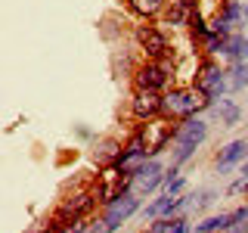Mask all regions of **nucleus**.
<instances>
[{"mask_svg": "<svg viewBox=\"0 0 248 233\" xmlns=\"http://www.w3.org/2000/svg\"><path fill=\"white\" fill-rule=\"evenodd\" d=\"M208 137V124L202 118H186L183 124H177V134H174V165H183L192 152H196L199 143H205Z\"/></svg>", "mask_w": 248, "mask_h": 233, "instance_id": "obj_1", "label": "nucleus"}, {"mask_svg": "<svg viewBox=\"0 0 248 233\" xmlns=\"http://www.w3.org/2000/svg\"><path fill=\"white\" fill-rule=\"evenodd\" d=\"M211 106L205 97L196 90V87H180V90H170L165 97V115H170V118H192V115L199 112V109Z\"/></svg>", "mask_w": 248, "mask_h": 233, "instance_id": "obj_2", "label": "nucleus"}, {"mask_svg": "<svg viewBox=\"0 0 248 233\" xmlns=\"http://www.w3.org/2000/svg\"><path fill=\"white\" fill-rule=\"evenodd\" d=\"M127 186H134V174H130V171H121L118 165H108L96 181V196H99V202L108 205V202H115L118 196H124V193H130Z\"/></svg>", "mask_w": 248, "mask_h": 233, "instance_id": "obj_3", "label": "nucleus"}, {"mask_svg": "<svg viewBox=\"0 0 248 233\" xmlns=\"http://www.w3.org/2000/svg\"><path fill=\"white\" fill-rule=\"evenodd\" d=\"M223 75H227V72H223L217 62H202V68H199V75H196V90L208 100V103L220 100L223 90L230 87V81Z\"/></svg>", "mask_w": 248, "mask_h": 233, "instance_id": "obj_4", "label": "nucleus"}, {"mask_svg": "<svg viewBox=\"0 0 248 233\" xmlns=\"http://www.w3.org/2000/svg\"><path fill=\"white\" fill-rule=\"evenodd\" d=\"M137 212H140V193H124V196H118L115 202H108V212L103 217V233L118 230L121 224Z\"/></svg>", "mask_w": 248, "mask_h": 233, "instance_id": "obj_5", "label": "nucleus"}, {"mask_svg": "<svg viewBox=\"0 0 248 233\" xmlns=\"http://www.w3.org/2000/svg\"><path fill=\"white\" fill-rule=\"evenodd\" d=\"M174 134H177V128H170V121H149V124H143V128L137 131L140 143H143V150L149 155L165 150L170 140H174Z\"/></svg>", "mask_w": 248, "mask_h": 233, "instance_id": "obj_6", "label": "nucleus"}, {"mask_svg": "<svg viewBox=\"0 0 248 233\" xmlns=\"http://www.w3.org/2000/svg\"><path fill=\"white\" fill-rule=\"evenodd\" d=\"M134 81H137L140 90H161V87H168V81H170V66L165 59H149L146 66L137 68Z\"/></svg>", "mask_w": 248, "mask_h": 233, "instance_id": "obj_7", "label": "nucleus"}, {"mask_svg": "<svg viewBox=\"0 0 248 233\" xmlns=\"http://www.w3.org/2000/svg\"><path fill=\"white\" fill-rule=\"evenodd\" d=\"M130 112H134L140 121H152L165 112V97H158V90H140L137 87L134 100H130Z\"/></svg>", "mask_w": 248, "mask_h": 233, "instance_id": "obj_8", "label": "nucleus"}, {"mask_svg": "<svg viewBox=\"0 0 248 233\" xmlns=\"http://www.w3.org/2000/svg\"><path fill=\"white\" fill-rule=\"evenodd\" d=\"M137 44L146 50V56L149 59H165L168 56V37H165V31L161 28H155V25H137Z\"/></svg>", "mask_w": 248, "mask_h": 233, "instance_id": "obj_9", "label": "nucleus"}, {"mask_svg": "<svg viewBox=\"0 0 248 233\" xmlns=\"http://www.w3.org/2000/svg\"><path fill=\"white\" fill-rule=\"evenodd\" d=\"M161 171H165V168H161V162H155V159L143 162V165L134 171V193H152L155 186L165 181Z\"/></svg>", "mask_w": 248, "mask_h": 233, "instance_id": "obj_10", "label": "nucleus"}, {"mask_svg": "<svg viewBox=\"0 0 248 233\" xmlns=\"http://www.w3.org/2000/svg\"><path fill=\"white\" fill-rule=\"evenodd\" d=\"M96 190L93 193H75L72 199H65L62 202V208H59V221H75V217H84L90 212L93 205H96Z\"/></svg>", "mask_w": 248, "mask_h": 233, "instance_id": "obj_11", "label": "nucleus"}, {"mask_svg": "<svg viewBox=\"0 0 248 233\" xmlns=\"http://www.w3.org/2000/svg\"><path fill=\"white\" fill-rule=\"evenodd\" d=\"M245 159H248V140H230L220 150V155H217V171H220V174L223 171H232Z\"/></svg>", "mask_w": 248, "mask_h": 233, "instance_id": "obj_12", "label": "nucleus"}, {"mask_svg": "<svg viewBox=\"0 0 248 233\" xmlns=\"http://www.w3.org/2000/svg\"><path fill=\"white\" fill-rule=\"evenodd\" d=\"M196 13H199L196 0H170V6L165 10V22L168 25H189Z\"/></svg>", "mask_w": 248, "mask_h": 233, "instance_id": "obj_13", "label": "nucleus"}, {"mask_svg": "<svg viewBox=\"0 0 248 233\" xmlns=\"http://www.w3.org/2000/svg\"><path fill=\"white\" fill-rule=\"evenodd\" d=\"M211 112L220 121V128H232V124H239V118H242V109L232 103V100H223V97L211 103Z\"/></svg>", "mask_w": 248, "mask_h": 233, "instance_id": "obj_14", "label": "nucleus"}, {"mask_svg": "<svg viewBox=\"0 0 248 233\" xmlns=\"http://www.w3.org/2000/svg\"><path fill=\"white\" fill-rule=\"evenodd\" d=\"M223 56L232 59V62H245V56H248V37L239 34V31L227 34V41H223Z\"/></svg>", "mask_w": 248, "mask_h": 233, "instance_id": "obj_15", "label": "nucleus"}, {"mask_svg": "<svg viewBox=\"0 0 248 233\" xmlns=\"http://www.w3.org/2000/svg\"><path fill=\"white\" fill-rule=\"evenodd\" d=\"M230 224H232V215H214V217H205L196 227V233H223Z\"/></svg>", "mask_w": 248, "mask_h": 233, "instance_id": "obj_16", "label": "nucleus"}, {"mask_svg": "<svg viewBox=\"0 0 248 233\" xmlns=\"http://www.w3.org/2000/svg\"><path fill=\"white\" fill-rule=\"evenodd\" d=\"M183 186H186V177L180 174V165H174L165 174V193H168V196H180Z\"/></svg>", "mask_w": 248, "mask_h": 233, "instance_id": "obj_17", "label": "nucleus"}, {"mask_svg": "<svg viewBox=\"0 0 248 233\" xmlns=\"http://www.w3.org/2000/svg\"><path fill=\"white\" fill-rule=\"evenodd\" d=\"M130 10L137 16H146V19H152V16L161 13V6H165V0H127Z\"/></svg>", "mask_w": 248, "mask_h": 233, "instance_id": "obj_18", "label": "nucleus"}, {"mask_svg": "<svg viewBox=\"0 0 248 233\" xmlns=\"http://www.w3.org/2000/svg\"><path fill=\"white\" fill-rule=\"evenodd\" d=\"M227 75H230V90L248 87V62H232V68Z\"/></svg>", "mask_w": 248, "mask_h": 233, "instance_id": "obj_19", "label": "nucleus"}, {"mask_svg": "<svg viewBox=\"0 0 248 233\" xmlns=\"http://www.w3.org/2000/svg\"><path fill=\"white\" fill-rule=\"evenodd\" d=\"M214 196H217L214 190H205V193H199V196H192V208H208L214 202Z\"/></svg>", "mask_w": 248, "mask_h": 233, "instance_id": "obj_20", "label": "nucleus"}, {"mask_svg": "<svg viewBox=\"0 0 248 233\" xmlns=\"http://www.w3.org/2000/svg\"><path fill=\"white\" fill-rule=\"evenodd\" d=\"M227 196H248V181H245V177H239L236 183L227 186Z\"/></svg>", "mask_w": 248, "mask_h": 233, "instance_id": "obj_21", "label": "nucleus"}, {"mask_svg": "<svg viewBox=\"0 0 248 233\" xmlns=\"http://www.w3.org/2000/svg\"><path fill=\"white\" fill-rule=\"evenodd\" d=\"M168 233H196V230L189 227V221H183V217H174V224H170Z\"/></svg>", "mask_w": 248, "mask_h": 233, "instance_id": "obj_22", "label": "nucleus"}, {"mask_svg": "<svg viewBox=\"0 0 248 233\" xmlns=\"http://www.w3.org/2000/svg\"><path fill=\"white\" fill-rule=\"evenodd\" d=\"M170 224H174L170 217H158V221H155V224H152V227L146 230V233H168V230H170Z\"/></svg>", "mask_w": 248, "mask_h": 233, "instance_id": "obj_23", "label": "nucleus"}, {"mask_svg": "<svg viewBox=\"0 0 248 233\" xmlns=\"http://www.w3.org/2000/svg\"><path fill=\"white\" fill-rule=\"evenodd\" d=\"M242 177H245V181H248V162H245V165H242Z\"/></svg>", "mask_w": 248, "mask_h": 233, "instance_id": "obj_24", "label": "nucleus"}]
</instances>
